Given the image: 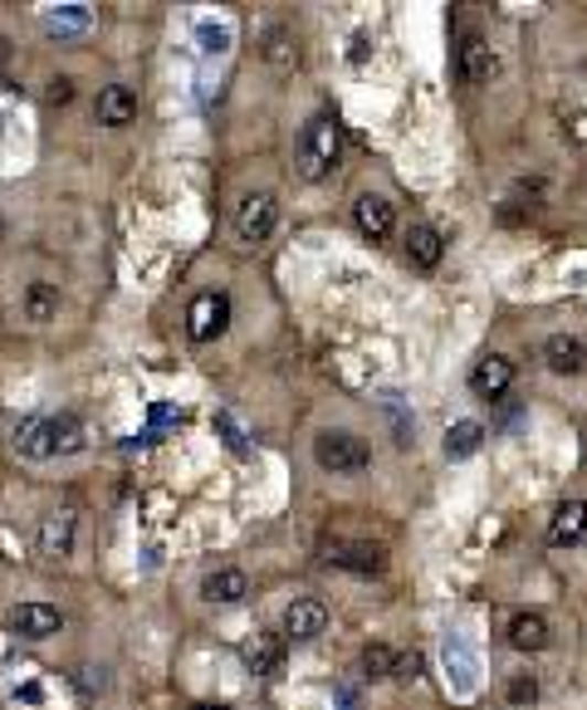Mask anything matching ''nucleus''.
I'll list each match as a JSON object with an SVG mask.
<instances>
[{
    "label": "nucleus",
    "instance_id": "obj_1",
    "mask_svg": "<svg viewBox=\"0 0 587 710\" xmlns=\"http://www.w3.org/2000/svg\"><path fill=\"white\" fill-rule=\"evenodd\" d=\"M88 446V432L74 412L60 416H25L15 426V451L25 460H54V456H78Z\"/></svg>",
    "mask_w": 587,
    "mask_h": 710
},
{
    "label": "nucleus",
    "instance_id": "obj_2",
    "mask_svg": "<svg viewBox=\"0 0 587 710\" xmlns=\"http://www.w3.org/2000/svg\"><path fill=\"white\" fill-rule=\"evenodd\" d=\"M338 162H343V123L319 113L299 133V172H303V182H323Z\"/></svg>",
    "mask_w": 587,
    "mask_h": 710
},
{
    "label": "nucleus",
    "instance_id": "obj_3",
    "mask_svg": "<svg viewBox=\"0 0 587 710\" xmlns=\"http://www.w3.org/2000/svg\"><path fill=\"white\" fill-rule=\"evenodd\" d=\"M313 460L323 470H333V476H357V470L372 466V442H363L357 432H319Z\"/></svg>",
    "mask_w": 587,
    "mask_h": 710
},
{
    "label": "nucleus",
    "instance_id": "obj_4",
    "mask_svg": "<svg viewBox=\"0 0 587 710\" xmlns=\"http://www.w3.org/2000/svg\"><path fill=\"white\" fill-rule=\"evenodd\" d=\"M231 329V295L221 289H206L186 304V338L191 343H216V338Z\"/></svg>",
    "mask_w": 587,
    "mask_h": 710
},
{
    "label": "nucleus",
    "instance_id": "obj_5",
    "mask_svg": "<svg viewBox=\"0 0 587 710\" xmlns=\"http://www.w3.org/2000/svg\"><path fill=\"white\" fill-rule=\"evenodd\" d=\"M275 225H279L275 191H245L241 206H235V235H241L245 245H259L275 235Z\"/></svg>",
    "mask_w": 587,
    "mask_h": 710
},
{
    "label": "nucleus",
    "instance_id": "obj_6",
    "mask_svg": "<svg viewBox=\"0 0 587 710\" xmlns=\"http://www.w3.org/2000/svg\"><path fill=\"white\" fill-rule=\"evenodd\" d=\"M6 623H10V633L25 637V642H50V637L64 627V613H60L54 603L30 598V603H15V607H10Z\"/></svg>",
    "mask_w": 587,
    "mask_h": 710
},
{
    "label": "nucleus",
    "instance_id": "obj_7",
    "mask_svg": "<svg viewBox=\"0 0 587 710\" xmlns=\"http://www.w3.org/2000/svg\"><path fill=\"white\" fill-rule=\"evenodd\" d=\"M333 563V569H343V573H357V579H377L382 569H387V549L382 544H367V539H357V544H329V554H323Z\"/></svg>",
    "mask_w": 587,
    "mask_h": 710
},
{
    "label": "nucleus",
    "instance_id": "obj_8",
    "mask_svg": "<svg viewBox=\"0 0 587 710\" xmlns=\"http://www.w3.org/2000/svg\"><path fill=\"white\" fill-rule=\"evenodd\" d=\"M514 373H519V368H514L504 353H484L480 363L470 368V392H476V398H484V402H500V398H510Z\"/></svg>",
    "mask_w": 587,
    "mask_h": 710
},
{
    "label": "nucleus",
    "instance_id": "obj_9",
    "mask_svg": "<svg viewBox=\"0 0 587 710\" xmlns=\"http://www.w3.org/2000/svg\"><path fill=\"white\" fill-rule=\"evenodd\" d=\"M279 627H285V642L319 637L323 627H329V603H323V598H294L285 607V617H279Z\"/></svg>",
    "mask_w": 587,
    "mask_h": 710
},
{
    "label": "nucleus",
    "instance_id": "obj_10",
    "mask_svg": "<svg viewBox=\"0 0 587 710\" xmlns=\"http://www.w3.org/2000/svg\"><path fill=\"white\" fill-rule=\"evenodd\" d=\"M74 534H78V515L64 505V510H54V515H44V524H40V559H50V563H60V559H70L74 554Z\"/></svg>",
    "mask_w": 587,
    "mask_h": 710
},
{
    "label": "nucleus",
    "instance_id": "obj_11",
    "mask_svg": "<svg viewBox=\"0 0 587 710\" xmlns=\"http://www.w3.org/2000/svg\"><path fill=\"white\" fill-rule=\"evenodd\" d=\"M353 225L367 235V241H387L392 231H397V206H392L387 197H357L353 201Z\"/></svg>",
    "mask_w": 587,
    "mask_h": 710
},
{
    "label": "nucleus",
    "instance_id": "obj_12",
    "mask_svg": "<svg viewBox=\"0 0 587 710\" xmlns=\"http://www.w3.org/2000/svg\"><path fill=\"white\" fill-rule=\"evenodd\" d=\"M456 74H460V84H490L494 78V50H490V40L484 35H466L460 40V54H456Z\"/></svg>",
    "mask_w": 587,
    "mask_h": 710
},
{
    "label": "nucleus",
    "instance_id": "obj_13",
    "mask_svg": "<svg viewBox=\"0 0 587 710\" xmlns=\"http://www.w3.org/2000/svg\"><path fill=\"white\" fill-rule=\"evenodd\" d=\"M544 363L563 378H578V373H587V343L578 333H548L544 338Z\"/></svg>",
    "mask_w": 587,
    "mask_h": 710
},
{
    "label": "nucleus",
    "instance_id": "obj_14",
    "mask_svg": "<svg viewBox=\"0 0 587 710\" xmlns=\"http://www.w3.org/2000/svg\"><path fill=\"white\" fill-rule=\"evenodd\" d=\"M587 539V500H563L548 520V544L553 549H568Z\"/></svg>",
    "mask_w": 587,
    "mask_h": 710
},
{
    "label": "nucleus",
    "instance_id": "obj_15",
    "mask_svg": "<svg viewBox=\"0 0 587 710\" xmlns=\"http://www.w3.org/2000/svg\"><path fill=\"white\" fill-rule=\"evenodd\" d=\"M20 314H25V324H35V329L54 324V319H60V285H50V279H35V285L20 295Z\"/></svg>",
    "mask_w": 587,
    "mask_h": 710
},
{
    "label": "nucleus",
    "instance_id": "obj_16",
    "mask_svg": "<svg viewBox=\"0 0 587 710\" xmlns=\"http://www.w3.org/2000/svg\"><path fill=\"white\" fill-rule=\"evenodd\" d=\"M94 30V10L88 6H50L44 10V35L50 40H74Z\"/></svg>",
    "mask_w": 587,
    "mask_h": 710
},
{
    "label": "nucleus",
    "instance_id": "obj_17",
    "mask_svg": "<svg viewBox=\"0 0 587 710\" xmlns=\"http://www.w3.org/2000/svg\"><path fill=\"white\" fill-rule=\"evenodd\" d=\"M132 118H138V94H132L128 84H108L104 94H98V123H104V128H128Z\"/></svg>",
    "mask_w": 587,
    "mask_h": 710
},
{
    "label": "nucleus",
    "instance_id": "obj_18",
    "mask_svg": "<svg viewBox=\"0 0 587 710\" xmlns=\"http://www.w3.org/2000/svg\"><path fill=\"white\" fill-rule=\"evenodd\" d=\"M440 255H446V241H440V231H436V225L416 221L412 231H406V261H412L416 269H436Z\"/></svg>",
    "mask_w": 587,
    "mask_h": 710
},
{
    "label": "nucleus",
    "instance_id": "obj_19",
    "mask_svg": "<svg viewBox=\"0 0 587 710\" xmlns=\"http://www.w3.org/2000/svg\"><path fill=\"white\" fill-rule=\"evenodd\" d=\"M548 637H553V627L544 613H514L510 617V647L514 651H544Z\"/></svg>",
    "mask_w": 587,
    "mask_h": 710
},
{
    "label": "nucleus",
    "instance_id": "obj_20",
    "mask_svg": "<svg viewBox=\"0 0 587 710\" xmlns=\"http://www.w3.org/2000/svg\"><path fill=\"white\" fill-rule=\"evenodd\" d=\"M201 598L206 603H245L250 598V579H245L241 569H216L201 583Z\"/></svg>",
    "mask_w": 587,
    "mask_h": 710
},
{
    "label": "nucleus",
    "instance_id": "obj_21",
    "mask_svg": "<svg viewBox=\"0 0 587 710\" xmlns=\"http://www.w3.org/2000/svg\"><path fill=\"white\" fill-rule=\"evenodd\" d=\"M245 667H250L255 676H269L285 667V637H255L245 642Z\"/></svg>",
    "mask_w": 587,
    "mask_h": 710
},
{
    "label": "nucleus",
    "instance_id": "obj_22",
    "mask_svg": "<svg viewBox=\"0 0 587 710\" xmlns=\"http://www.w3.org/2000/svg\"><path fill=\"white\" fill-rule=\"evenodd\" d=\"M484 446V426L480 422H456L446 432V460H470Z\"/></svg>",
    "mask_w": 587,
    "mask_h": 710
},
{
    "label": "nucleus",
    "instance_id": "obj_23",
    "mask_svg": "<svg viewBox=\"0 0 587 710\" xmlns=\"http://www.w3.org/2000/svg\"><path fill=\"white\" fill-rule=\"evenodd\" d=\"M265 60L275 64V70H289V64L299 60V44H294L289 30H269L265 35Z\"/></svg>",
    "mask_w": 587,
    "mask_h": 710
},
{
    "label": "nucleus",
    "instance_id": "obj_24",
    "mask_svg": "<svg viewBox=\"0 0 587 710\" xmlns=\"http://www.w3.org/2000/svg\"><path fill=\"white\" fill-rule=\"evenodd\" d=\"M392 667H397V651H392L387 642H372V647L363 651V671L372 676V681H387Z\"/></svg>",
    "mask_w": 587,
    "mask_h": 710
},
{
    "label": "nucleus",
    "instance_id": "obj_25",
    "mask_svg": "<svg viewBox=\"0 0 587 710\" xmlns=\"http://www.w3.org/2000/svg\"><path fill=\"white\" fill-rule=\"evenodd\" d=\"M216 432L225 436V446H231L235 456H250V436L241 432V422H235L231 412H216Z\"/></svg>",
    "mask_w": 587,
    "mask_h": 710
},
{
    "label": "nucleus",
    "instance_id": "obj_26",
    "mask_svg": "<svg viewBox=\"0 0 587 710\" xmlns=\"http://www.w3.org/2000/svg\"><path fill=\"white\" fill-rule=\"evenodd\" d=\"M534 701H538V681L529 671H519L514 681H510V706L524 710V706H534Z\"/></svg>",
    "mask_w": 587,
    "mask_h": 710
},
{
    "label": "nucleus",
    "instance_id": "obj_27",
    "mask_svg": "<svg viewBox=\"0 0 587 710\" xmlns=\"http://www.w3.org/2000/svg\"><path fill=\"white\" fill-rule=\"evenodd\" d=\"M196 35H201V44H206V54H221L225 44H231V30L225 25H201Z\"/></svg>",
    "mask_w": 587,
    "mask_h": 710
},
{
    "label": "nucleus",
    "instance_id": "obj_28",
    "mask_svg": "<svg viewBox=\"0 0 587 710\" xmlns=\"http://www.w3.org/2000/svg\"><path fill=\"white\" fill-rule=\"evenodd\" d=\"M74 686H78V691H84V696H94V691H104V671H94V667H78L74 671Z\"/></svg>",
    "mask_w": 587,
    "mask_h": 710
},
{
    "label": "nucleus",
    "instance_id": "obj_29",
    "mask_svg": "<svg viewBox=\"0 0 587 710\" xmlns=\"http://www.w3.org/2000/svg\"><path fill=\"white\" fill-rule=\"evenodd\" d=\"M416 671H421V657H416V651H397V667H392V681H412Z\"/></svg>",
    "mask_w": 587,
    "mask_h": 710
},
{
    "label": "nucleus",
    "instance_id": "obj_30",
    "mask_svg": "<svg viewBox=\"0 0 587 710\" xmlns=\"http://www.w3.org/2000/svg\"><path fill=\"white\" fill-rule=\"evenodd\" d=\"M70 98H74V84H70V78H54V84H50V104H70Z\"/></svg>",
    "mask_w": 587,
    "mask_h": 710
},
{
    "label": "nucleus",
    "instance_id": "obj_31",
    "mask_svg": "<svg viewBox=\"0 0 587 710\" xmlns=\"http://www.w3.org/2000/svg\"><path fill=\"white\" fill-rule=\"evenodd\" d=\"M6 64H10V40L0 35V70H6Z\"/></svg>",
    "mask_w": 587,
    "mask_h": 710
},
{
    "label": "nucleus",
    "instance_id": "obj_32",
    "mask_svg": "<svg viewBox=\"0 0 587 710\" xmlns=\"http://www.w3.org/2000/svg\"><path fill=\"white\" fill-rule=\"evenodd\" d=\"M201 710H231V706H201Z\"/></svg>",
    "mask_w": 587,
    "mask_h": 710
}]
</instances>
